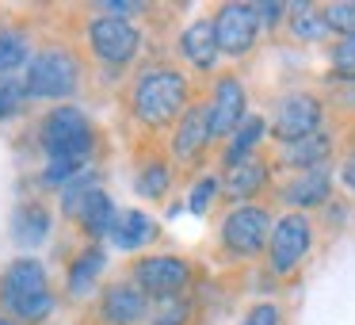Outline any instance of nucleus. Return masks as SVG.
Returning <instances> with one entry per match:
<instances>
[{"mask_svg":"<svg viewBox=\"0 0 355 325\" xmlns=\"http://www.w3.org/2000/svg\"><path fill=\"white\" fill-rule=\"evenodd\" d=\"M263 134H268V119H263V115H248L245 123H241V131L230 138V146H225L222 165H225V169H233V165H245L248 157H256V146H260Z\"/></svg>","mask_w":355,"mask_h":325,"instance_id":"obj_22","label":"nucleus"},{"mask_svg":"<svg viewBox=\"0 0 355 325\" xmlns=\"http://www.w3.org/2000/svg\"><path fill=\"white\" fill-rule=\"evenodd\" d=\"M256 16H260V27L275 31V27L286 24V16H291V4H256Z\"/></svg>","mask_w":355,"mask_h":325,"instance_id":"obj_33","label":"nucleus"},{"mask_svg":"<svg viewBox=\"0 0 355 325\" xmlns=\"http://www.w3.org/2000/svg\"><path fill=\"white\" fill-rule=\"evenodd\" d=\"M115 218H119L115 199H111L103 188H96V192L80 203V210H77V218H73V222L80 226V233L88 238V245H100V238H111Z\"/></svg>","mask_w":355,"mask_h":325,"instance_id":"obj_17","label":"nucleus"},{"mask_svg":"<svg viewBox=\"0 0 355 325\" xmlns=\"http://www.w3.org/2000/svg\"><path fill=\"white\" fill-rule=\"evenodd\" d=\"M31 103V96H27V85L16 77H0V123L4 119H16L19 111Z\"/></svg>","mask_w":355,"mask_h":325,"instance_id":"obj_28","label":"nucleus"},{"mask_svg":"<svg viewBox=\"0 0 355 325\" xmlns=\"http://www.w3.org/2000/svg\"><path fill=\"white\" fill-rule=\"evenodd\" d=\"M210 142H214V131H210V108L207 103H191V108L180 115V123L172 126V142H168V153L176 165L191 169L207 157Z\"/></svg>","mask_w":355,"mask_h":325,"instance_id":"obj_11","label":"nucleus"},{"mask_svg":"<svg viewBox=\"0 0 355 325\" xmlns=\"http://www.w3.org/2000/svg\"><path fill=\"white\" fill-rule=\"evenodd\" d=\"M50 230H54V215H50L46 203L27 199V203H19V207L12 210V241H16L19 249L42 245V241L50 238Z\"/></svg>","mask_w":355,"mask_h":325,"instance_id":"obj_16","label":"nucleus"},{"mask_svg":"<svg viewBox=\"0 0 355 325\" xmlns=\"http://www.w3.org/2000/svg\"><path fill=\"white\" fill-rule=\"evenodd\" d=\"M103 268H107V253H103L100 245H85L73 256L69 272H65V291H69L73 299H88V294L96 291V283H100Z\"/></svg>","mask_w":355,"mask_h":325,"instance_id":"obj_18","label":"nucleus"},{"mask_svg":"<svg viewBox=\"0 0 355 325\" xmlns=\"http://www.w3.org/2000/svg\"><path fill=\"white\" fill-rule=\"evenodd\" d=\"M149 299L134 279H119V283H107L96 302V317L100 325H146L149 322Z\"/></svg>","mask_w":355,"mask_h":325,"instance_id":"obj_12","label":"nucleus"},{"mask_svg":"<svg viewBox=\"0 0 355 325\" xmlns=\"http://www.w3.org/2000/svg\"><path fill=\"white\" fill-rule=\"evenodd\" d=\"M313 249V222L298 210L275 218V230L268 241V268L271 276H291Z\"/></svg>","mask_w":355,"mask_h":325,"instance_id":"obj_9","label":"nucleus"},{"mask_svg":"<svg viewBox=\"0 0 355 325\" xmlns=\"http://www.w3.org/2000/svg\"><path fill=\"white\" fill-rule=\"evenodd\" d=\"M329 195H332V172L329 169L298 172V176L283 188V199L291 203V207H298V215H302V210L324 207V203H329Z\"/></svg>","mask_w":355,"mask_h":325,"instance_id":"obj_19","label":"nucleus"},{"mask_svg":"<svg viewBox=\"0 0 355 325\" xmlns=\"http://www.w3.org/2000/svg\"><path fill=\"white\" fill-rule=\"evenodd\" d=\"M31 42H27L24 31H12L4 27L0 31V77H12L16 69H27L31 65Z\"/></svg>","mask_w":355,"mask_h":325,"instance_id":"obj_26","label":"nucleus"},{"mask_svg":"<svg viewBox=\"0 0 355 325\" xmlns=\"http://www.w3.org/2000/svg\"><path fill=\"white\" fill-rule=\"evenodd\" d=\"M286 27H291V35H294V39H302V42H321L324 35H329L324 12L317 8V4H291Z\"/></svg>","mask_w":355,"mask_h":325,"instance_id":"obj_25","label":"nucleus"},{"mask_svg":"<svg viewBox=\"0 0 355 325\" xmlns=\"http://www.w3.org/2000/svg\"><path fill=\"white\" fill-rule=\"evenodd\" d=\"M172 188V165L164 157H149L146 165L138 169V180H134V192L149 203H161Z\"/></svg>","mask_w":355,"mask_h":325,"instance_id":"obj_23","label":"nucleus"},{"mask_svg":"<svg viewBox=\"0 0 355 325\" xmlns=\"http://www.w3.org/2000/svg\"><path fill=\"white\" fill-rule=\"evenodd\" d=\"M130 279L149 294V299H168V294H187L195 279L191 260L172 253H153V256H138L130 268Z\"/></svg>","mask_w":355,"mask_h":325,"instance_id":"obj_8","label":"nucleus"},{"mask_svg":"<svg viewBox=\"0 0 355 325\" xmlns=\"http://www.w3.org/2000/svg\"><path fill=\"white\" fill-rule=\"evenodd\" d=\"M187 100H191V81L184 77V69H176L168 62L146 65L130 85V115L146 131L176 126L180 115L191 108Z\"/></svg>","mask_w":355,"mask_h":325,"instance_id":"obj_1","label":"nucleus"},{"mask_svg":"<svg viewBox=\"0 0 355 325\" xmlns=\"http://www.w3.org/2000/svg\"><path fill=\"white\" fill-rule=\"evenodd\" d=\"M321 123H324V103L313 92H291L275 103L268 131L279 146H291V142L321 134Z\"/></svg>","mask_w":355,"mask_h":325,"instance_id":"obj_7","label":"nucleus"},{"mask_svg":"<svg viewBox=\"0 0 355 325\" xmlns=\"http://www.w3.org/2000/svg\"><path fill=\"white\" fill-rule=\"evenodd\" d=\"M146 325H195V299H191V294H168V299H153Z\"/></svg>","mask_w":355,"mask_h":325,"instance_id":"obj_24","label":"nucleus"},{"mask_svg":"<svg viewBox=\"0 0 355 325\" xmlns=\"http://www.w3.org/2000/svg\"><path fill=\"white\" fill-rule=\"evenodd\" d=\"M207 108H210V131H214V138H233L241 131V123L248 119V96H245L241 77L222 73L214 81V92H210Z\"/></svg>","mask_w":355,"mask_h":325,"instance_id":"obj_13","label":"nucleus"},{"mask_svg":"<svg viewBox=\"0 0 355 325\" xmlns=\"http://www.w3.org/2000/svg\"><path fill=\"white\" fill-rule=\"evenodd\" d=\"M180 58H184L191 69L210 73L222 58V47H218V31H214V16L191 19V24L180 31Z\"/></svg>","mask_w":355,"mask_h":325,"instance_id":"obj_14","label":"nucleus"},{"mask_svg":"<svg viewBox=\"0 0 355 325\" xmlns=\"http://www.w3.org/2000/svg\"><path fill=\"white\" fill-rule=\"evenodd\" d=\"M157 230H161L157 218H149L146 210H138V207H126V210H119L115 226H111V245L123 249V253H134V249L149 245V241L157 238Z\"/></svg>","mask_w":355,"mask_h":325,"instance_id":"obj_20","label":"nucleus"},{"mask_svg":"<svg viewBox=\"0 0 355 325\" xmlns=\"http://www.w3.org/2000/svg\"><path fill=\"white\" fill-rule=\"evenodd\" d=\"M214 31H218V47L222 58H245L252 54L256 39H260V16H256V4H222L214 12Z\"/></svg>","mask_w":355,"mask_h":325,"instance_id":"obj_10","label":"nucleus"},{"mask_svg":"<svg viewBox=\"0 0 355 325\" xmlns=\"http://www.w3.org/2000/svg\"><path fill=\"white\" fill-rule=\"evenodd\" d=\"M329 65L336 77L355 81V39H336L329 47Z\"/></svg>","mask_w":355,"mask_h":325,"instance_id":"obj_31","label":"nucleus"},{"mask_svg":"<svg viewBox=\"0 0 355 325\" xmlns=\"http://www.w3.org/2000/svg\"><path fill=\"white\" fill-rule=\"evenodd\" d=\"M218 195H222V180H218V176H202V180H195L191 192H187V207H191L195 215H207L210 203H214Z\"/></svg>","mask_w":355,"mask_h":325,"instance_id":"obj_30","label":"nucleus"},{"mask_svg":"<svg viewBox=\"0 0 355 325\" xmlns=\"http://www.w3.org/2000/svg\"><path fill=\"white\" fill-rule=\"evenodd\" d=\"M271 230H275V218L268 215V207H260V203H241V207H233L222 218L218 241H222V249L233 260H252V256L268 253Z\"/></svg>","mask_w":355,"mask_h":325,"instance_id":"obj_6","label":"nucleus"},{"mask_svg":"<svg viewBox=\"0 0 355 325\" xmlns=\"http://www.w3.org/2000/svg\"><path fill=\"white\" fill-rule=\"evenodd\" d=\"M340 180H344L347 188L355 192V149L347 153V161H344V169H340Z\"/></svg>","mask_w":355,"mask_h":325,"instance_id":"obj_34","label":"nucleus"},{"mask_svg":"<svg viewBox=\"0 0 355 325\" xmlns=\"http://www.w3.org/2000/svg\"><path fill=\"white\" fill-rule=\"evenodd\" d=\"M96 123L73 103H58L39 119V149L46 161H77L88 165L96 153Z\"/></svg>","mask_w":355,"mask_h":325,"instance_id":"obj_3","label":"nucleus"},{"mask_svg":"<svg viewBox=\"0 0 355 325\" xmlns=\"http://www.w3.org/2000/svg\"><path fill=\"white\" fill-rule=\"evenodd\" d=\"M85 42H88L96 62L111 65V69H123V65H130L134 58H138L141 31H138L134 19L92 8V16H88V24H85Z\"/></svg>","mask_w":355,"mask_h":325,"instance_id":"obj_5","label":"nucleus"},{"mask_svg":"<svg viewBox=\"0 0 355 325\" xmlns=\"http://www.w3.org/2000/svg\"><path fill=\"white\" fill-rule=\"evenodd\" d=\"M0 325H19L16 317H8V314H0Z\"/></svg>","mask_w":355,"mask_h":325,"instance_id":"obj_35","label":"nucleus"},{"mask_svg":"<svg viewBox=\"0 0 355 325\" xmlns=\"http://www.w3.org/2000/svg\"><path fill=\"white\" fill-rule=\"evenodd\" d=\"M332 157V138L329 134H313V138H302V142H291V146L279 149V161L286 169H298V172H313V169H324V161Z\"/></svg>","mask_w":355,"mask_h":325,"instance_id":"obj_21","label":"nucleus"},{"mask_svg":"<svg viewBox=\"0 0 355 325\" xmlns=\"http://www.w3.org/2000/svg\"><path fill=\"white\" fill-rule=\"evenodd\" d=\"M96 188H100V172H96V169H92V172H80V176L73 180L69 188H62V215L69 218V222L77 218L80 203H85L88 195L96 192Z\"/></svg>","mask_w":355,"mask_h":325,"instance_id":"obj_27","label":"nucleus"},{"mask_svg":"<svg viewBox=\"0 0 355 325\" xmlns=\"http://www.w3.org/2000/svg\"><path fill=\"white\" fill-rule=\"evenodd\" d=\"M268 184H271V165L263 161V157H248L245 165H233V169H225V176H222V195L241 207V203H256V195H260Z\"/></svg>","mask_w":355,"mask_h":325,"instance_id":"obj_15","label":"nucleus"},{"mask_svg":"<svg viewBox=\"0 0 355 325\" xmlns=\"http://www.w3.org/2000/svg\"><path fill=\"white\" fill-rule=\"evenodd\" d=\"M241 325H283V310L275 302H256V306L245 310Z\"/></svg>","mask_w":355,"mask_h":325,"instance_id":"obj_32","label":"nucleus"},{"mask_svg":"<svg viewBox=\"0 0 355 325\" xmlns=\"http://www.w3.org/2000/svg\"><path fill=\"white\" fill-rule=\"evenodd\" d=\"M24 85L31 100H46V103H62L65 96H73L80 88V62L73 50L65 47H42L31 58L24 73Z\"/></svg>","mask_w":355,"mask_h":325,"instance_id":"obj_4","label":"nucleus"},{"mask_svg":"<svg viewBox=\"0 0 355 325\" xmlns=\"http://www.w3.org/2000/svg\"><path fill=\"white\" fill-rule=\"evenodd\" d=\"M329 31H336L340 39H355V0H336V4H321Z\"/></svg>","mask_w":355,"mask_h":325,"instance_id":"obj_29","label":"nucleus"},{"mask_svg":"<svg viewBox=\"0 0 355 325\" xmlns=\"http://www.w3.org/2000/svg\"><path fill=\"white\" fill-rule=\"evenodd\" d=\"M58 310L46 264L35 256H16L0 272V314L16 317L19 325H42Z\"/></svg>","mask_w":355,"mask_h":325,"instance_id":"obj_2","label":"nucleus"}]
</instances>
